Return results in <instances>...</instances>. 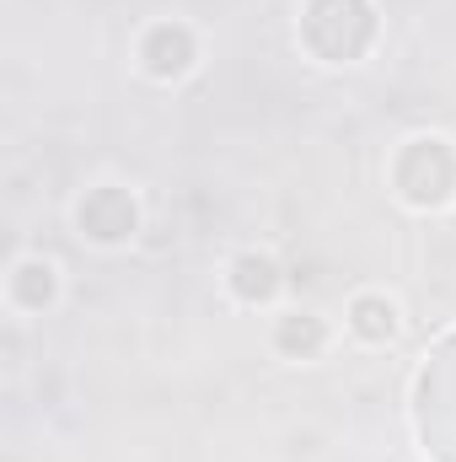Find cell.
<instances>
[{
	"label": "cell",
	"instance_id": "obj_1",
	"mask_svg": "<svg viewBox=\"0 0 456 462\" xmlns=\"http://www.w3.org/2000/svg\"><path fill=\"white\" fill-rule=\"evenodd\" d=\"M414 430L430 462H456V328L424 355L414 382Z\"/></svg>",
	"mask_w": 456,
	"mask_h": 462
},
{
	"label": "cell",
	"instance_id": "obj_2",
	"mask_svg": "<svg viewBox=\"0 0 456 462\" xmlns=\"http://www.w3.org/2000/svg\"><path fill=\"white\" fill-rule=\"evenodd\" d=\"M381 16L370 0H306L301 5V43L323 65H354L370 54Z\"/></svg>",
	"mask_w": 456,
	"mask_h": 462
},
{
	"label": "cell",
	"instance_id": "obj_3",
	"mask_svg": "<svg viewBox=\"0 0 456 462\" xmlns=\"http://www.w3.org/2000/svg\"><path fill=\"white\" fill-rule=\"evenodd\" d=\"M392 189L414 210H435L456 194V151L441 134H414L392 162Z\"/></svg>",
	"mask_w": 456,
	"mask_h": 462
},
{
	"label": "cell",
	"instance_id": "obj_4",
	"mask_svg": "<svg viewBox=\"0 0 456 462\" xmlns=\"http://www.w3.org/2000/svg\"><path fill=\"white\" fill-rule=\"evenodd\" d=\"M76 226L87 231L92 242H103V247H118V242H129L134 226H140V205H134L129 189L103 183V189H92V194L76 205Z\"/></svg>",
	"mask_w": 456,
	"mask_h": 462
},
{
	"label": "cell",
	"instance_id": "obj_5",
	"mask_svg": "<svg viewBox=\"0 0 456 462\" xmlns=\"http://www.w3.org/2000/svg\"><path fill=\"white\" fill-rule=\"evenodd\" d=\"M194 60H199V43H194V32H188L183 22H156V27H145V38H140V65H145V76L178 81V76L194 70Z\"/></svg>",
	"mask_w": 456,
	"mask_h": 462
},
{
	"label": "cell",
	"instance_id": "obj_6",
	"mask_svg": "<svg viewBox=\"0 0 456 462\" xmlns=\"http://www.w3.org/2000/svg\"><path fill=\"white\" fill-rule=\"evenodd\" d=\"M226 285H231V296L247 301V307L274 301V291H279V263H274L269 253H236V258H231Z\"/></svg>",
	"mask_w": 456,
	"mask_h": 462
},
{
	"label": "cell",
	"instance_id": "obj_7",
	"mask_svg": "<svg viewBox=\"0 0 456 462\" xmlns=\"http://www.w3.org/2000/svg\"><path fill=\"white\" fill-rule=\"evenodd\" d=\"M54 291H59V274H54L49 258H22V263L11 269V301H16L22 312H43V307L54 301Z\"/></svg>",
	"mask_w": 456,
	"mask_h": 462
},
{
	"label": "cell",
	"instance_id": "obj_8",
	"mask_svg": "<svg viewBox=\"0 0 456 462\" xmlns=\"http://www.w3.org/2000/svg\"><path fill=\"white\" fill-rule=\"evenodd\" d=\"M349 328H354L365 345H392V339H397V307H392L387 296L365 291V296L349 301Z\"/></svg>",
	"mask_w": 456,
	"mask_h": 462
},
{
	"label": "cell",
	"instance_id": "obj_9",
	"mask_svg": "<svg viewBox=\"0 0 456 462\" xmlns=\"http://www.w3.org/2000/svg\"><path fill=\"white\" fill-rule=\"evenodd\" d=\"M323 345H328V328H323V318H312V312H290V318L274 323V349L290 355V360H312Z\"/></svg>",
	"mask_w": 456,
	"mask_h": 462
}]
</instances>
